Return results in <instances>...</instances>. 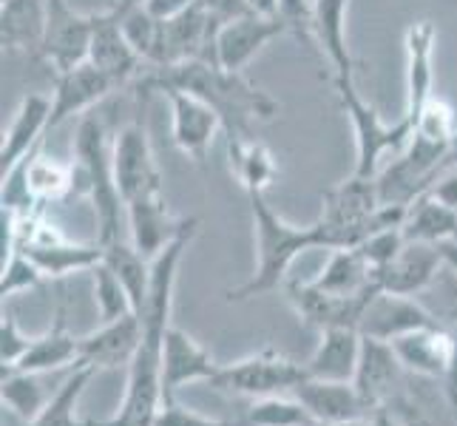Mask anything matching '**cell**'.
Returning <instances> with one entry per match:
<instances>
[{
  "instance_id": "obj_33",
  "label": "cell",
  "mask_w": 457,
  "mask_h": 426,
  "mask_svg": "<svg viewBox=\"0 0 457 426\" xmlns=\"http://www.w3.org/2000/svg\"><path fill=\"white\" fill-rule=\"evenodd\" d=\"M103 262L120 276V281L125 284V290L131 296L134 313L139 315L145 310L148 296H151V259L139 254L131 239L129 242L114 239L103 245Z\"/></svg>"
},
{
  "instance_id": "obj_20",
  "label": "cell",
  "mask_w": 457,
  "mask_h": 426,
  "mask_svg": "<svg viewBox=\"0 0 457 426\" xmlns=\"http://www.w3.org/2000/svg\"><path fill=\"white\" fill-rule=\"evenodd\" d=\"M389 344L403 370L427 378H444L446 381L454 358V330L437 322L429 327L412 330V333H406Z\"/></svg>"
},
{
  "instance_id": "obj_17",
  "label": "cell",
  "mask_w": 457,
  "mask_h": 426,
  "mask_svg": "<svg viewBox=\"0 0 457 426\" xmlns=\"http://www.w3.org/2000/svg\"><path fill=\"white\" fill-rule=\"evenodd\" d=\"M114 88H120V86L88 60L80 63V66L69 69V71L54 74L49 129H57L60 122H66L74 114H86L88 108L103 103Z\"/></svg>"
},
{
  "instance_id": "obj_15",
  "label": "cell",
  "mask_w": 457,
  "mask_h": 426,
  "mask_svg": "<svg viewBox=\"0 0 457 426\" xmlns=\"http://www.w3.org/2000/svg\"><path fill=\"white\" fill-rule=\"evenodd\" d=\"M139 341H143V319L137 313L100 324L94 333L80 338V364L91 370H120L131 367Z\"/></svg>"
},
{
  "instance_id": "obj_53",
  "label": "cell",
  "mask_w": 457,
  "mask_h": 426,
  "mask_svg": "<svg viewBox=\"0 0 457 426\" xmlns=\"http://www.w3.org/2000/svg\"><path fill=\"white\" fill-rule=\"evenodd\" d=\"M457 165V131H454V139L449 146V156H446V168H454Z\"/></svg>"
},
{
  "instance_id": "obj_45",
  "label": "cell",
  "mask_w": 457,
  "mask_h": 426,
  "mask_svg": "<svg viewBox=\"0 0 457 426\" xmlns=\"http://www.w3.org/2000/svg\"><path fill=\"white\" fill-rule=\"evenodd\" d=\"M154 426H233L228 421H216L196 413V409H187L177 401H162L160 413L154 418Z\"/></svg>"
},
{
  "instance_id": "obj_28",
  "label": "cell",
  "mask_w": 457,
  "mask_h": 426,
  "mask_svg": "<svg viewBox=\"0 0 457 426\" xmlns=\"http://www.w3.org/2000/svg\"><path fill=\"white\" fill-rule=\"evenodd\" d=\"M346 9L350 0H315L312 12V38L327 54L333 74H353L355 69L350 43H346Z\"/></svg>"
},
{
  "instance_id": "obj_50",
  "label": "cell",
  "mask_w": 457,
  "mask_h": 426,
  "mask_svg": "<svg viewBox=\"0 0 457 426\" xmlns=\"http://www.w3.org/2000/svg\"><path fill=\"white\" fill-rule=\"evenodd\" d=\"M446 392H449V398L457 409V330H454V358H452V370L446 375Z\"/></svg>"
},
{
  "instance_id": "obj_47",
  "label": "cell",
  "mask_w": 457,
  "mask_h": 426,
  "mask_svg": "<svg viewBox=\"0 0 457 426\" xmlns=\"http://www.w3.org/2000/svg\"><path fill=\"white\" fill-rule=\"evenodd\" d=\"M199 6L213 18V23L225 26L236 18H245L253 9H250L247 0H199Z\"/></svg>"
},
{
  "instance_id": "obj_9",
  "label": "cell",
  "mask_w": 457,
  "mask_h": 426,
  "mask_svg": "<svg viewBox=\"0 0 457 426\" xmlns=\"http://www.w3.org/2000/svg\"><path fill=\"white\" fill-rule=\"evenodd\" d=\"M100 14H83L69 6V0H49V18L37 57L52 66L54 74L69 71L88 60L91 38Z\"/></svg>"
},
{
  "instance_id": "obj_34",
  "label": "cell",
  "mask_w": 457,
  "mask_h": 426,
  "mask_svg": "<svg viewBox=\"0 0 457 426\" xmlns=\"http://www.w3.org/2000/svg\"><path fill=\"white\" fill-rule=\"evenodd\" d=\"M94 372L97 370H91L86 364H77L71 370V375L62 381V387L49 398V404L37 413V418H31L26 423L21 421V426H88L83 421H77V404H80Z\"/></svg>"
},
{
  "instance_id": "obj_46",
  "label": "cell",
  "mask_w": 457,
  "mask_h": 426,
  "mask_svg": "<svg viewBox=\"0 0 457 426\" xmlns=\"http://www.w3.org/2000/svg\"><path fill=\"white\" fill-rule=\"evenodd\" d=\"M372 421L375 426H427L412 406H406L395 398H389L384 406H378L375 413H372Z\"/></svg>"
},
{
  "instance_id": "obj_36",
  "label": "cell",
  "mask_w": 457,
  "mask_h": 426,
  "mask_svg": "<svg viewBox=\"0 0 457 426\" xmlns=\"http://www.w3.org/2000/svg\"><path fill=\"white\" fill-rule=\"evenodd\" d=\"M91 279H94V302H97V313H100V324L122 319V315L134 313L131 296L125 290V284L120 281V276L108 267L105 262L91 267Z\"/></svg>"
},
{
  "instance_id": "obj_23",
  "label": "cell",
  "mask_w": 457,
  "mask_h": 426,
  "mask_svg": "<svg viewBox=\"0 0 457 426\" xmlns=\"http://www.w3.org/2000/svg\"><path fill=\"white\" fill-rule=\"evenodd\" d=\"M52 120V97L46 94H29L14 112L9 129L4 134V146H0V173H6L26 160L29 154H35L40 148L43 131H49Z\"/></svg>"
},
{
  "instance_id": "obj_7",
  "label": "cell",
  "mask_w": 457,
  "mask_h": 426,
  "mask_svg": "<svg viewBox=\"0 0 457 426\" xmlns=\"http://www.w3.org/2000/svg\"><path fill=\"white\" fill-rule=\"evenodd\" d=\"M304 378H307L304 364H295L293 358L270 350V347H264V350L233 361V364L219 370V375L211 381V387L230 392V396L259 401V398L293 392L298 384L304 381Z\"/></svg>"
},
{
  "instance_id": "obj_41",
  "label": "cell",
  "mask_w": 457,
  "mask_h": 426,
  "mask_svg": "<svg viewBox=\"0 0 457 426\" xmlns=\"http://www.w3.org/2000/svg\"><path fill=\"white\" fill-rule=\"evenodd\" d=\"M403 245H406L403 230L401 228H386V230H378V233L367 236V239L358 245V250L364 254V259L372 264V271L378 276V271H384V267L401 254Z\"/></svg>"
},
{
  "instance_id": "obj_11",
  "label": "cell",
  "mask_w": 457,
  "mask_h": 426,
  "mask_svg": "<svg viewBox=\"0 0 457 426\" xmlns=\"http://www.w3.org/2000/svg\"><path fill=\"white\" fill-rule=\"evenodd\" d=\"M170 103V137L185 156H191L196 165H204L211 146L219 131H225V122L213 108L179 88L162 91Z\"/></svg>"
},
{
  "instance_id": "obj_19",
  "label": "cell",
  "mask_w": 457,
  "mask_h": 426,
  "mask_svg": "<svg viewBox=\"0 0 457 426\" xmlns=\"http://www.w3.org/2000/svg\"><path fill=\"white\" fill-rule=\"evenodd\" d=\"M435 43H437V29L432 21H415L406 29V112L403 117L409 122H415L418 114L423 112L435 97Z\"/></svg>"
},
{
  "instance_id": "obj_29",
  "label": "cell",
  "mask_w": 457,
  "mask_h": 426,
  "mask_svg": "<svg viewBox=\"0 0 457 426\" xmlns=\"http://www.w3.org/2000/svg\"><path fill=\"white\" fill-rule=\"evenodd\" d=\"M228 156H230L233 177L239 180V185L247 194H264L267 188H273V182L281 173L273 151L264 142H259L253 134L228 139Z\"/></svg>"
},
{
  "instance_id": "obj_16",
  "label": "cell",
  "mask_w": 457,
  "mask_h": 426,
  "mask_svg": "<svg viewBox=\"0 0 457 426\" xmlns=\"http://www.w3.org/2000/svg\"><path fill=\"white\" fill-rule=\"evenodd\" d=\"M285 23L278 18H264V14L250 12L245 18L225 23L216 35L213 63L228 71H242L267 43L285 35Z\"/></svg>"
},
{
  "instance_id": "obj_12",
  "label": "cell",
  "mask_w": 457,
  "mask_h": 426,
  "mask_svg": "<svg viewBox=\"0 0 457 426\" xmlns=\"http://www.w3.org/2000/svg\"><path fill=\"white\" fill-rule=\"evenodd\" d=\"M219 370L222 364H216L213 355L194 336L173 324L168 327L162 350V401H177V392L187 384H211Z\"/></svg>"
},
{
  "instance_id": "obj_27",
  "label": "cell",
  "mask_w": 457,
  "mask_h": 426,
  "mask_svg": "<svg viewBox=\"0 0 457 426\" xmlns=\"http://www.w3.org/2000/svg\"><path fill=\"white\" fill-rule=\"evenodd\" d=\"M49 18V0H4L0 4V40L9 52H40Z\"/></svg>"
},
{
  "instance_id": "obj_24",
  "label": "cell",
  "mask_w": 457,
  "mask_h": 426,
  "mask_svg": "<svg viewBox=\"0 0 457 426\" xmlns=\"http://www.w3.org/2000/svg\"><path fill=\"white\" fill-rule=\"evenodd\" d=\"M401 370L403 367L389 341L364 338L353 384L358 389V396L370 406V413H375L378 406H384L392 398V389L398 384Z\"/></svg>"
},
{
  "instance_id": "obj_44",
  "label": "cell",
  "mask_w": 457,
  "mask_h": 426,
  "mask_svg": "<svg viewBox=\"0 0 457 426\" xmlns=\"http://www.w3.org/2000/svg\"><path fill=\"white\" fill-rule=\"evenodd\" d=\"M31 341L35 338H29L18 327V322H14V315L6 313L4 324H0V355H4V370H12L14 364H18L31 347Z\"/></svg>"
},
{
  "instance_id": "obj_30",
  "label": "cell",
  "mask_w": 457,
  "mask_h": 426,
  "mask_svg": "<svg viewBox=\"0 0 457 426\" xmlns=\"http://www.w3.org/2000/svg\"><path fill=\"white\" fill-rule=\"evenodd\" d=\"M401 230L406 242H427V245L457 242V211L427 191L409 205Z\"/></svg>"
},
{
  "instance_id": "obj_52",
  "label": "cell",
  "mask_w": 457,
  "mask_h": 426,
  "mask_svg": "<svg viewBox=\"0 0 457 426\" xmlns=\"http://www.w3.org/2000/svg\"><path fill=\"white\" fill-rule=\"evenodd\" d=\"M440 250H444V259H446V264H449L452 271L457 273V242H446V245H440Z\"/></svg>"
},
{
  "instance_id": "obj_26",
  "label": "cell",
  "mask_w": 457,
  "mask_h": 426,
  "mask_svg": "<svg viewBox=\"0 0 457 426\" xmlns=\"http://www.w3.org/2000/svg\"><path fill=\"white\" fill-rule=\"evenodd\" d=\"M80 364V338H74L66 327V310L60 307L54 324L43 336L31 341L26 355L4 372H52L60 367H77Z\"/></svg>"
},
{
  "instance_id": "obj_8",
  "label": "cell",
  "mask_w": 457,
  "mask_h": 426,
  "mask_svg": "<svg viewBox=\"0 0 457 426\" xmlns=\"http://www.w3.org/2000/svg\"><path fill=\"white\" fill-rule=\"evenodd\" d=\"M112 160H114V180L125 205L165 194L162 173L160 165H156L154 146L143 120L125 125L117 134L112 146Z\"/></svg>"
},
{
  "instance_id": "obj_49",
  "label": "cell",
  "mask_w": 457,
  "mask_h": 426,
  "mask_svg": "<svg viewBox=\"0 0 457 426\" xmlns=\"http://www.w3.org/2000/svg\"><path fill=\"white\" fill-rule=\"evenodd\" d=\"M196 4V0H145V9L154 14V18L160 21H168V18H177V14H182L185 9H191Z\"/></svg>"
},
{
  "instance_id": "obj_18",
  "label": "cell",
  "mask_w": 457,
  "mask_h": 426,
  "mask_svg": "<svg viewBox=\"0 0 457 426\" xmlns=\"http://www.w3.org/2000/svg\"><path fill=\"white\" fill-rule=\"evenodd\" d=\"M446 267L444 250L440 245H427V242H406L401 254L392 259L384 271H378V284L386 293L398 296H420L432 288L437 273Z\"/></svg>"
},
{
  "instance_id": "obj_6",
  "label": "cell",
  "mask_w": 457,
  "mask_h": 426,
  "mask_svg": "<svg viewBox=\"0 0 457 426\" xmlns=\"http://www.w3.org/2000/svg\"><path fill=\"white\" fill-rule=\"evenodd\" d=\"M324 208L319 216L321 245L327 250L358 247L367 236L375 233V213L381 208L375 177H358L338 182L321 196Z\"/></svg>"
},
{
  "instance_id": "obj_38",
  "label": "cell",
  "mask_w": 457,
  "mask_h": 426,
  "mask_svg": "<svg viewBox=\"0 0 457 426\" xmlns=\"http://www.w3.org/2000/svg\"><path fill=\"white\" fill-rule=\"evenodd\" d=\"M247 426H319L295 398L270 396L259 398L247 409Z\"/></svg>"
},
{
  "instance_id": "obj_25",
  "label": "cell",
  "mask_w": 457,
  "mask_h": 426,
  "mask_svg": "<svg viewBox=\"0 0 457 426\" xmlns=\"http://www.w3.org/2000/svg\"><path fill=\"white\" fill-rule=\"evenodd\" d=\"M361 344H364V336H361L355 327L321 330V341L304 364L307 378H321V381H353L358 361H361Z\"/></svg>"
},
{
  "instance_id": "obj_35",
  "label": "cell",
  "mask_w": 457,
  "mask_h": 426,
  "mask_svg": "<svg viewBox=\"0 0 457 426\" xmlns=\"http://www.w3.org/2000/svg\"><path fill=\"white\" fill-rule=\"evenodd\" d=\"M0 396H4V406H9V413L23 423L37 418L40 409L49 404L40 387V372H4Z\"/></svg>"
},
{
  "instance_id": "obj_5",
  "label": "cell",
  "mask_w": 457,
  "mask_h": 426,
  "mask_svg": "<svg viewBox=\"0 0 457 426\" xmlns=\"http://www.w3.org/2000/svg\"><path fill=\"white\" fill-rule=\"evenodd\" d=\"M333 86L338 91V100L344 114L353 122L355 134V171L358 177H378L384 154H401L412 137V122L406 117L395 122H384L381 114L361 97L353 74H333Z\"/></svg>"
},
{
  "instance_id": "obj_22",
  "label": "cell",
  "mask_w": 457,
  "mask_h": 426,
  "mask_svg": "<svg viewBox=\"0 0 457 426\" xmlns=\"http://www.w3.org/2000/svg\"><path fill=\"white\" fill-rule=\"evenodd\" d=\"M88 63H94L100 71H105L117 86H125L143 71V57L134 52V46L125 38L114 9L100 12L97 29H94V38H91V49H88Z\"/></svg>"
},
{
  "instance_id": "obj_10",
  "label": "cell",
  "mask_w": 457,
  "mask_h": 426,
  "mask_svg": "<svg viewBox=\"0 0 457 426\" xmlns=\"http://www.w3.org/2000/svg\"><path fill=\"white\" fill-rule=\"evenodd\" d=\"M381 288H372L355 296H333L321 288H315L312 281H285V298L295 315L302 319L307 327L315 330H329V327H355L364 319V310L372 302V296Z\"/></svg>"
},
{
  "instance_id": "obj_40",
  "label": "cell",
  "mask_w": 457,
  "mask_h": 426,
  "mask_svg": "<svg viewBox=\"0 0 457 426\" xmlns=\"http://www.w3.org/2000/svg\"><path fill=\"white\" fill-rule=\"evenodd\" d=\"M43 281V273L37 271V264L31 262L26 254L14 250L9 259H4V279H0V296H14L23 293L29 288H37Z\"/></svg>"
},
{
  "instance_id": "obj_51",
  "label": "cell",
  "mask_w": 457,
  "mask_h": 426,
  "mask_svg": "<svg viewBox=\"0 0 457 426\" xmlns=\"http://www.w3.org/2000/svg\"><path fill=\"white\" fill-rule=\"evenodd\" d=\"M250 9L264 18H278V0H247Z\"/></svg>"
},
{
  "instance_id": "obj_21",
  "label": "cell",
  "mask_w": 457,
  "mask_h": 426,
  "mask_svg": "<svg viewBox=\"0 0 457 426\" xmlns=\"http://www.w3.org/2000/svg\"><path fill=\"white\" fill-rule=\"evenodd\" d=\"M293 398L315 418V423H346L372 418L370 406L358 396L353 381H321V378H304L293 389Z\"/></svg>"
},
{
  "instance_id": "obj_31",
  "label": "cell",
  "mask_w": 457,
  "mask_h": 426,
  "mask_svg": "<svg viewBox=\"0 0 457 426\" xmlns=\"http://www.w3.org/2000/svg\"><path fill=\"white\" fill-rule=\"evenodd\" d=\"M315 288H321L333 296H355L372 288H381L375 279L372 264L364 259L358 247H338L324 264L319 279H312Z\"/></svg>"
},
{
  "instance_id": "obj_39",
  "label": "cell",
  "mask_w": 457,
  "mask_h": 426,
  "mask_svg": "<svg viewBox=\"0 0 457 426\" xmlns=\"http://www.w3.org/2000/svg\"><path fill=\"white\" fill-rule=\"evenodd\" d=\"M454 131H457L454 108L446 100H440L437 94L427 105H423V112L412 122V134L429 137V139H437V142H446V146H452Z\"/></svg>"
},
{
  "instance_id": "obj_13",
  "label": "cell",
  "mask_w": 457,
  "mask_h": 426,
  "mask_svg": "<svg viewBox=\"0 0 457 426\" xmlns=\"http://www.w3.org/2000/svg\"><path fill=\"white\" fill-rule=\"evenodd\" d=\"M429 324H437V319L427 305L418 302V296H398V293L378 290L364 310L358 333L364 338L395 341L406 333H412V330Z\"/></svg>"
},
{
  "instance_id": "obj_43",
  "label": "cell",
  "mask_w": 457,
  "mask_h": 426,
  "mask_svg": "<svg viewBox=\"0 0 457 426\" xmlns=\"http://www.w3.org/2000/svg\"><path fill=\"white\" fill-rule=\"evenodd\" d=\"M427 293H435L437 298V307H429L435 313V319L449 330H457V273L449 264L437 273Z\"/></svg>"
},
{
  "instance_id": "obj_4",
  "label": "cell",
  "mask_w": 457,
  "mask_h": 426,
  "mask_svg": "<svg viewBox=\"0 0 457 426\" xmlns=\"http://www.w3.org/2000/svg\"><path fill=\"white\" fill-rule=\"evenodd\" d=\"M74 156H77V177H80L83 194L91 196L94 213L100 222V245L120 239V216L125 202L114 180V160L112 146H108L105 125L97 114H83L80 129L74 137Z\"/></svg>"
},
{
  "instance_id": "obj_37",
  "label": "cell",
  "mask_w": 457,
  "mask_h": 426,
  "mask_svg": "<svg viewBox=\"0 0 457 426\" xmlns=\"http://www.w3.org/2000/svg\"><path fill=\"white\" fill-rule=\"evenodd\" d=\"M114 9V6H112ZM117 18H120V26L125 31V38L134 46V52L143 57V63H154L156 57V46H160V18H154V14L145 9V6H131V9H114Z\"/></svg>"
},
{
  "instance_id": "obj_48",
  "label": "cell",
  "mask_w": 457,
  "mask_h": 426,
  "mask_svg": "<svg viewBox=\"0 0 457 426\" xmlns=\"http://www.w3.org/2000/svg\"><path fill=\"white\" fill-rule=\"evenodd\" d=\"M429 194L435 199H440L444 205H449V208L457 211V165L454 168H446L444 173H440L437 182L429 188Z\"/></svg>"
},
{
  "instance_id": "obj_32",
  "label": "cell",
  "mask_w": 457,
  "mask_h": 426,
  "mask_svg": "<svg viewBox=\"0 0 457 426\" xmlns=\"http://www.w3.org/2000/svg\"><path fill=\"white\" fill-rule=\"evenodd\" d=\"M14 168L23 171V182L29 199L35 205H49L66 199L74 191L77 182V168L74 165H62L49 156H40V148L35 154H29L26 160H21Z\"/></svg>"
},
{
  "instance_id": "obj_14",
  "label": "cell",
  "mask_w": 457,
  "mask_h": 426,
  "mask_svg": "<svg viewBox=\"0 0 457 426\" xmlns=\"http://www.w3.org/2000/svg\"><path fill=\"white\" fill-rule=\"evenodd\" d=\"M125 213H129V228H131V242L143 256L151 262L162 254V250L179 239L185 230H191L199 225V219H182L177 213H170L165 194L160 196H148V199H137L131 205H125Z\"/></svg>"
},
{
  "instance_id": "obj_3",
  "label": "cell",
  "mask_w": 457,
  "mask_h": 426,
  "mask_svg": "<svg viewBox=\"0 0 457 426\" xmlns=\"http://www.w3.org/2000/svg\"><path fill=\"white\" fill-rule=\"evenodd\" d=\"M250 213H253V233H256V271L242 288L228 290V302H245V298H256L264 293H273L285 288L290 279L293 262L312 247L321 245L319 225H290L281 219L270 205L264 202V194H247Z\"/></svg>"
},
{
  "instance_id": "obj_1",
  "label": "cell",
  "mask_w": 457,
  "mask_h": 426,
  "mask_svg": "<svg viewBox=\"0 0 457 426\" xmlns=\"http://www.w3.org/2000/svg\"><path fill=\"white\" fill-rule=\"evenodd\" d=\"M196 228L199 225L185 230L179 239H173L151 262V296L145 310L139 313V319H143V341H139L134 364L129 367V384H125L120 413L103 423L88 421V426H154V418L162 406V350L170 327L173 284H177L179 262L196 236Z\"/></svg>"
},
{
  "instance_id": "obj_54",
  "label": "cell",
  "mask_w": 457,
  "mask_h": 426,
  "mask_svg": "<svg viewBox=\"0 0 457 426\" xmlns=\"http://www.w3.org/2000/svg\"><path fill=\"white\" fill-rule=\"evenodd\" d=\"M324 426H375L372 418H361V421H346V423H324Z\"/></svg>"
},
{
  "instance_id": "obj_2",
  "label": "cell",
  "mask_w": 457,
  "mask_h": 426,
  "mask_svg": "<svg viewBox=\"0 0 457 426\" xmlns=\"http://www.w3.org/2000/svg\"><path fill=\"white\" fill-rule=\"evenodd\" d=\"M179 88L204 100L222 117L228 139L250 137L256 122H270L278 114V103L242 71H228L208 60H185L173 66H156L139 74V91Z\"/></svg>"
},
{
  "instance_id": "obj_42",
  "label": "cell",
  "mask_w": 457,
  "mask_h": 426,
  "mask_svg": "<svg viewBox=\"0 0 457 426\" xmlns=\"http://www.w3.org/2000/svg\"><path fill=\"white\" fill-rule=\"evenodd\" d=\"M312 12H315V0H278V21L285 23L290 35H295V40L304 43L307 49H315Z\"/></svg>"
}]
</instances>
